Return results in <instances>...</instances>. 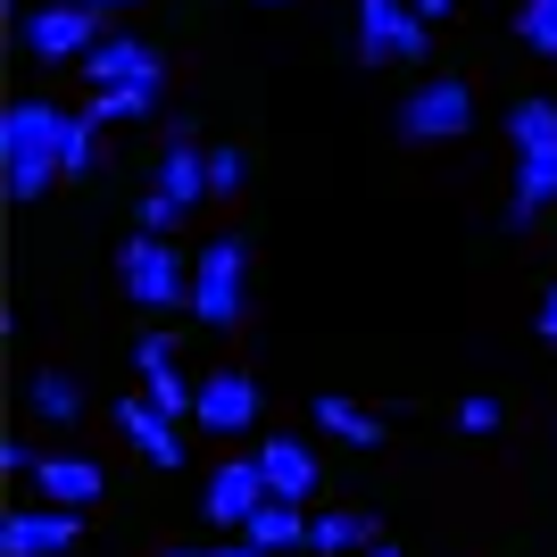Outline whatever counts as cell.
<instances>
[{"mask_svg":"<svg viewBox=\"0 0 557 557\" xmlns=\"http://www.w3.org/2000/svg\"><path fill=\"white\" fill-rule=\"evenodd\" d=\"M159 557H209V549H159Z\"/></svg>","mask_w":557,"mask_h":557,"instance_id":"cell-31","label":"cell"},{"mask_svg":"<svg viewBox=\"0 0 557 557\" xmlns=\"http://www.w3.org/2000/svg\"><path fill=\"white\" fill-rule=\"evenodd\" d=\"M134 374H141V399H150V408H166V417L200 408V392L184 383V358H175V342H166V333H141V342H134Z\"/></svg>","mask_w":557,"mask_h":557,"instance_id":"cell-11","label":"cell"},{"mask_svg":"<svg viewBox=\"0 0 557 557\" xmlns=\"http://www.w3.org/2000/svg\"><path fill=\"white\" fill-rule=\"evenodd\" d=\"M399 134H408V141H458V134H474V92H466L458 75L417 84V92L399 100Z\"/></svg>","mask_w":557,"mask_h":557,"instance_id":"cell-7","label":"cell"},{"mask_svg":"<svg viewBox=\"0 0 557 557\" xmlns=\"http://www.w3.org/2000/svg\"><path fill=\"white\" fill-rule=\"evenodd\" d=\"M308 417H317V433H333L342 449H374V442H383V417H374V408H358L349 392H317V408H308Z\"/></svg>","mask_w":557,"mask_h":557,"instance_id":"cell-16","label":"cell"},{"mask_svg":"<svg viewBox=\"0 0 557 557\" xmlns=\"http://www.w3.org/2000/svg\"><path fill=\"white\" fill-rule=\"evenodd\" d=\"M84 541V516L67 508H9L0 524V557H67Z\"/></svg>","mask_w":557,"mask_h":557,"instance_id":"cell-10","label":"cell"},{"mask_svg":"<svg viewBox=\"0 0 557 557\" xmlns=\"http://www.w3.org/2000/svg\"><path fill=\"white\" fill-rule=\"evenodd\" d=\"M0 184H9V200H42L50 184H67V116L50 100L0 109Z\"/></svg>","mask_w":557,"mask_h":557,"instance_id":"cell-1","label":"cell"},{"mask_svg":"<svg viewBox=\"0 0 557 557\" xmlns=\"http://www.w3.org/2000/svg\"><path fill=\"white\" fill-rule=\"evenodd\" d=\"M267 499H275V491H267V466H258V458H225V466L209 474V491H200L209 524H225V533H242Z\"/></svg>","mask_w":557,"mask_h":557,"instance_id":"cell-9","label":"cell"},{"mask_svg":"<svg viewBox=\"0 0 557 557\" xmlns=\"http://www.w3.org/2000/svg\"><path fill=\"white\" fill-rule=\"evenodd\" d=\"M191 417L209 424V433H250L258 424V383L242 367H216L209 383H200V408H191Z\"/></svg>","mask_w":557,"mask_h":557,"instance_id":"cell-13","label":"cell"},{"mask_svg":"<svg viewBox=\"0 0 557 557\" xmlns=\"http://www.w3.org/2000/svg\"><path fill=\"white\" fill-rule=\"evenodd\" d=\"M308 524H317V516H308L300 499H267V508H258L250 524H242V541H258V549L275 557V549H300V541H308Z\"/></svg>","mask_w":557,"mask_h":557,"instance_id":"cell-18","label":"cell"},{"mask_svg":"<svg viewBox=\"0 0 557 557\" xmlns=\"http://www.w3.org/2000/svg\"><path fill=\"white\" fill-rule=\"evenodd\" d=\"M433 25L417 17V0H358V59L392 67V59H424Z\"/></svg>","mask_w":557,"mask_h":557,"instance_id":"cell-5","label":"cell"},{"mask_svg":"<svg viewBox=\"0 0 557 557\" xmlns=\"http://www.w3.org/2000/svg\"><path fill=\"white\" fill-rule=\"evenodd\" d=\"M367 557H399V549H367Z\"/></svg>","mask_w":557,"mask_h":557,"instance_id":"cell-32","label":"cell"},{"mask_svg":"<svg viewBox=\"0 0 557 557\" xmlns=\"http://www.w3.org/2000/svg\"><path fill=\"white\" fill-rule=\"evenodd\" d=\"M516 34L533 59H557V0H516Z\"/></svg>","mask_w":557,"mask_h":557,"instance_id":"cell-22","label":"cell"},{"mask_svg":"<svg viewBox=\"0 0 557 557\" xmlns=\"http://www.w3.org/2000/svg\"><path fill=\"white\" fill-rule=\"evenodd\" d=\"M159 109V92H92L84 100V116H92L100 134H109V125H134V116H150Z\"/></svg>","mask_w":557,"mask_h":557,"instance_id":"cell-23","label":"cell"},{"mask_svg":"<svg viewBox=\"0 0 557 557\" xmlns=\"http://www.w3.org/2000/svg\"><path fill=\"white\" fill-rule=\"evenodd\" d=\"M267 9H275V0H267Z\"/></svg>","mask_w":557,"mask_h":557,"instance_id":"cell-33","label":"cell"},{"mask_svg":"<svg viewBox=\"0 0 557 557\" xmlns=\"http://www.w3.org/2000/svg\"><path fill=\"white\" fill-rule=\"evenodd\" d=\"M25 399H34V417H42V424H75V417H84V383H75L67 367H34Z\"/></svg>","mask_w":557,"mask_h":557,"instance_id":"cell-19","label":"cell"},{"mask_svg":"<svg viewBox=\"0 0 557 557\" xmlns=\"http://www.w3.org/2000/svg\"><path fill=\"white\" fill-rule=\"evenodd\" d=\"M116 433H125V442H134L150 466H166V474L184 466V433H175V417H166V408H150L141 392H134V399H116Z\"/></svg>","mask_w":557,"mask_h":557,"instance_id":"cell-14","label":"cell"},{"mask_svg":"<svg viewBox=\"0 0 557 557\" xmlns=\"http://www.w3.org/2000/svg\"><path fill=\"white\" fill-rule=\"evenodd\" d=\"M209 557H267L258 541H225V549H209Z\"/></svg>","mask_w":557,"mask_h":557,"instance_id":"cell-29","label":"cell"},{"mask_svg":"<svg viewBox=\"0 0 557 557\" xmlns=\"http://www.w3.org/2000/svg\"><path fill=\"white\" fill-rule=\"evenodd\" d=\"M116 292L134 308H191V258L175 250V233H125L116 242Z\"/></svg>","mask_w":557,"mask_h":557,"instance_id":"cell-2","label":"cell"},{"mask_svg":"<svg viewBox=\"0 0 557 557\" xmlns=\"http://www.w3.org/2000/svg\"><path fill=\"white\" fill-rule=\"evenodd\" d=\"M242 308H250V250L233 242V233H216V242H200V258H191V317L200 325H242Z\"/></svg>","mask_w":557,"mask_h":557,"instance_id":"cell-4","label":"cell"},{"mask_svg":"<svg viewBox=\"0 0 557 557\" xmlns=\"http://www.w3.org/2000/svg\"><path fill=\"white\" fill-rule=\"evenodd\" d=\"M258 466H267V491H275V499H300L308 508V491H317V449H308L300 433H275V442L258 449Z\"/></svg>","mask_w":557,"mask_h":557,"instance_id":"cell-15","label":"cell"},{"mask_svg":"<svg viewBox=\"0 0 557 557\" xmlns=\"http://www.w3.org/2000/svg\"><path fill=\"white\" fill-rule=\"evenodd\" d=\"M458 424H466V433H499V399H491V392H466L458 399Z\"/></svg>","mask_w":557,"mask_h":557,"instance_id":"cell-26","label":"cell"},{"mask_svg":"<svg viewBox=\"0 0 557 557\" xmlns=\"http://www.w3.org/2000/svg\"><path fill=\"white\" fill-rule=\"evenodd\" d=\"M84 9H100V17H109V9H134V0H84Z\"/></svg>","mask_w":557,"mask_h":557,"instance_id":"cell-30","label":"cell"},{"mask_svg":"<svg viewBox=\"0 0 557 557\" xmlns=\"http://www.w3.org/2000/svg\"><path fill=\"white\" fill-rule=\"evenodd\" d=\"M67 175H100V125L67 116Z\"/></svg>","mask_w":557,"mask_h":557,"instance_id":"cell-24","label":"cell"},{"mask_svg":"<svg viewBox=\"0 0 557 557\" xmlns=\"http://www.w3.org/2000/svg\"><path fill=\"white\" fill-rule=\"evenodd\" d=\"M549 200H557V150H533V159H516V200H508V216H516V225H533Z\"/></svg>","mask_w":557,"mask_h":557,"instance_id":"cell-20","label":"cell"},{"mask_svg":"<svg viewBox=\"0 0 557 557\" xmlns=\"http://www.w3.org/2000/svg\"><path fill=\"white\" fill-rule=\"evenodd\" d=\"M449 9H458V0H417V17H424V25H442Z\"/></svg>","mask_w":557,"mask_h":557,"instance_id":"cell-28","label":"cell"},{"mask_svg":"<svg viewBox=\"0 0 557 557\" xmlns=\"http://www.w3.org/2000/svg\"><path fill=\"white\" fill-rule=\"evenodd\" d=\"M200 200H209V150L191 134H166L159 166H150V191H141V233H175Z\"/></svg>","mask_w":557,"mask_h":557,"instance_id":"cell-3","label":"cell"},{"mask_svg":"<svg viewBox=\"0 0 557 557\" xmlns=\"http://www.w3.org/2000/svg\"><path fill=\"white\" fill-rule=\"evenodd\" d=\"M242 184H250V159H242V150H209V191L216 200H233Z\"/></svg>","mask_w":557,"mask_h":557,"instance_id":"cell-25","label":"cell"},{"mask_svg":"<svg viewBox=\"0 0 557 557\" xmlns=\"http://www.w3.org/2000/svg\"><path fill=\"white\" fill-rule=\"evenodd\" d=\"M308 549H317V557H367V549H383V533H374V516L333 508V516L308 524Z\"/></svg>","mask_w":557,"mask_h":557,"instance_id":"cell-17","label":"cell"},{"mask_svg":"<svg viewBox=\"0 0 557 557\" xmlns=\"http://www.w3.org/2000/svg\"><path fill=\"white\" fill-rule=\"evenodd\" d=\"M84 84L92 92H166V59L141 34H109V42L84 59Z\"/></svg>","mask_w":557,"mask_h":557,"instance_id":"cell-8","label":"cell"},{"mask_svg":"<svg viewBox=\"0 0 557 557\" xmlns=\"http://www.w3.org/2000/svg\"><path fill=\"white\" fill-rule=\"evenodd\" d=\"M34 499H42V508H67V516H92L100 499H109V474H100L92 458H42L34 466Z\"/></svg>","mask_w":557,"mask_h":557,"instance_id":"cell-12","label":"cell"},{"mask_svg":"<svg viewBox=\"0 0 557 557\" xmlns=\"http://www.w3.org/2000/svg\"><path fill=\"white\" fill-rule=\"evenodd\" d=\"M17 42L34 50V59H92L109 34H100V9H84V0H50V9H34V17H17Z\"/></svg>","mask_w":557,"mask_h":557,"instance_id":"cell-6","label":"cell"},{"mask_svg":"<svg viewBox=\"0 0 557 557\" xmlns=\"http://www.w3.org/2000/svg\"><path fill=\"white\" fill-rule=\"evenodd\" d=\"M508 150H516V159L557 150V100H516V116H508Z\"/></svg>","mask_w":557,"mask_h":557,"instance_id":"cell-21","label":"cell"},{"mask_svg":"<svg viewBox=\"0 0 557 557\" xmlns=\"http://www.w3.org/2000/svg\"><path fill=\"white\" fill-rule=\"evenodd\" d=\"M533 325H541V342H557V283L541 292V317H533Z\"/></svg>","mask_w":557,"mask_h":557,"instance_id":"cell-27","label":"cell"}]
</instances>
